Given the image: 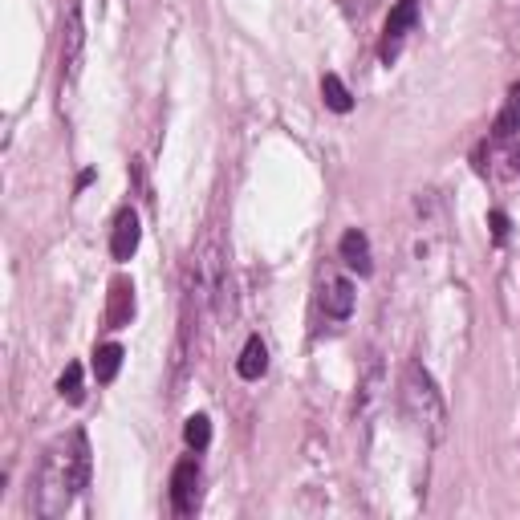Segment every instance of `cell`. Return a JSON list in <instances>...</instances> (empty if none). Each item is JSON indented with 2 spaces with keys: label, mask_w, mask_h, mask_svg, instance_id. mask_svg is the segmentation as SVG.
I'll use <instances>...</instances> for the list:
<instances>
[{
  "label": "cell",
  "mask_w": 520,
  "mask_h": 520,
  "mask_svg": "<svg viewBox=\"0 0 520 520\" xmlns=\"http://www.w3.org/2000/svg\"><path fill=\"white\" fill-rule=\"evenodd\" d=\"M321 309H325V317L346 321L354 313V285L346 277H325L321 281Z\"/></svg>",
  "instance_id": "obj_8"
},
{
  "label": "cell",
  "mask_w": 520,
  "mask_h": 520,
  "mask_svg": "<svg viewBox=\"0 0 520 520\" xmlns=\"http://www.w3.org/2000/svg\"><path fill=\"white\" fill-rule=\"evenodd\" d=\"M57 395L65 399V403H82L86 399V390H82V366L78 362H70V366H65V374L57 378Z\"/></svg>",
  "instance_id": "obj_14"
},
{
  "label": "cell",
  "mask_w": 520,
  "mask_h": 520,
  "mask_svg": "<svg viewBox=\"0 0 520 520\" xmlns=\"http://www.w3.org/2000/svg\"><path fill=\"white\" fill-rule=\"evenodd\" d=\"M183 439H187L191 451H204V447L212 443V423H208V415H191V419L183 423Z\"/></svg>",
  "instance_id": "obj_15"
},
{
  "label": "cell",
  "mask_w": 520,
  "mask_h": 520,
  "mask_svg": "<svg viewBox=\"0 0 520 520\" xmlns=\"http://www.w3.org/2000/svg\"><path fill=\"white\" fill-rule=\"evenodd\" d=\"M118 370H122V346H118V342L98 346V350H94V378H98V382H114Z\"/></svg>",
  "instance_id": "obj_12"
},
{
  "label": "cell",
  "mask_w": 520,
  "mask_h": 520,
  "mask_svg": "<svg viewBox=\"0 0 520 520\" xmlns=\"http://www.w3.org/2000/svg\"><path fill=\"white\" fill-rule=\"evenodd\" d=\"M492 232H496V240L508 236V220H504V212H492Z\"/></svg>",
  "instance_id": "obj_17"
},
{
  "label": "cell",
  "mask_w": 520,
  "mask_h": 520,
  "mask_svg": "<svg viewBox=\"0 0 520 520\" xmlns=\"http://www.w3.org/2000/svg\"><path fill=\"white\" fill-rule=\"evenodd\" d=\"M512 171H516V175H520V147H516V151H512Z\"/></svg>",
  "instance_id": "obj_18"
},
{
  "label": "cell",
  "mask_w": 520,
  "mask_h": 520,
  "mask_svg": "<svg viewBox=\"0 0 520 520\" xmlns=\"http://www.w3.org/2000/svg\"><path fill=\"white\" fill-rule=\"evenodd\" d=\"M82 45H86V25H82V5H70L61 25V82H74L78 61H82Z\"/></svg>",
  "instance_id": "obj_5"
},
{
  "label": "cell",
  "mask_w": 520,
  "mask_h": 520,
  "mask_svg": "<svg viewBox=\"0 0 520 520\" xmlns=\"http://www.w3.org/2000/svg\"><path fill=\"white\" fill-rule=\"evenodd\" d=\"M338 256H342V265L354 269L358 277H366L374 269V256H370V240L362 228H350L342 240H338Z\"/></svg>",
  "instance_id": "obj_9"
},
{
  "label": "cell",
  "mask_w": 520,
  "mask_h": 520,
  "mask_svg": "<svg viewBox=\"0 0 520 520\" xmlns=\"http://www.w3.org/2000/svg\"><path fill=\"white\" fill-rule=\"evenodd\" d=\"M321 98H325V106H330L334 114H350L354 110V94L346 90V82L338 74H325L321 78Z\"/></svg>",
  "instance_id": "obj_11"
},
{
  "label": "cell",
  "mask_w": 520,
  "mask_h": 520,
  "mask_svg": "<svg viewBox=\"0 0 520 520\" xmlns=\"http://www.w3.org/2000/svg\"><path fill=\"white\" fill-rule=\"evenodd\" d=\"M374 5H378V0H342V9H346V17H354V21H358V17H366V13L374 9Z\"/></svg>",
  "instance_id": "obj_16"
},
{
  "label": "cell",
  "mask_w": 520,
  "mask_h": 520,
  "mask_svg": "<svg viewBox=\"0 0 520 520\" xmlns=\"http://www.w3.org/2000/svg\"><path fill=\"white\" fill-rule=\"evenodd\" d=\"M200 484H204V476H200V460H195V455H187V460L175 464V472H171V504H175L179 516H191L195 508H200Z\"/></svg>",
  "instance_id": "obj_3"
},
{
  "label": "cell",
  "mask_w": 520,
  "mask_h": 520,
  "mask_svg": "<svg viewBox=\"0 0 520 520\" xmlns=\"http://www.w3.org/2000/svg\"><path fill=\"white\" fill-rule=\"evenodd\" d=\"M139 240H143V228H139V212L135 208H122L114 216V228H110V256L118 260H130L139 252Z\"/></svg>",
  "instance_id": "obj_6"
},
{
  "label": "cell",
  "mask_w": 520,
  "mask_h": 520,
  "mask_svg": "<svg viewBox=\"0 0 520 520\" xmlns=\"http://www.w3.org/2000/svg\"><path fill=\"white\" fill-rule=\"evenodd\" d=\"M265 370H269V346L252 334V338L244 342L240 358H236V374H240L244 382H256V378H265Z\"/></svg>",
  "instance_id": "obj_10"
},
{
  "label": "cell",
  "mask_w": 520,
  "mask_h": 520,
  "mask_svg": "<svg viewBox=\"0 0 520 520\" xmlns=\"http://www.w3.org/2000/svg\"><path fill=\"white\" fill-rule=\"evenodd\" d=\"M516 130H520V82L508 90V102H504V110L496 118V139H512Z\"/></svg>",
  "instance_id": "obj_13"
},
{
  "label": "cell",
  "mask_w": 520,
  "mask_h": 520,
  "mask_svg": "<svg viewBox=\"0 0 520 520\" xmlns=\"http://www.w3.org/2000/svg\"><path fill=\"white\" fill-rule=\"evenodd\" d=\"M90 484V439L86 431H70L65 439H57L37 472V512L45 520L61 516L74 504V496Z\"/></svg>",
  "instance_id": "obj_1"
},
{
  "label": "cell",
  "mask_w": 520,
  "mask_h": 520,
  "mask_svg": "<svg viewBox=\"0 0 520 520\" xmlns=\"http://www.w3.org/2000/svg\"><path fill=\"white\" fill-rule=\"evenodd\" d=\"M130 317H135V285H130V277H114L106 293V325L122 330V325H130Z\"/></svg>",
  "instance_id": "obj_7"
},
{
  "label": "cell",
  "mask_w": 520,
  "mask_h": 520,
  "mask_svg": "<svg viewBox=\"0 0 520 520\" xmlns=\"http://www.w3.org/2000/svg\"><path fill=\"white\" fill-rule=\"evenodd\" d=\"M399 407L431 443L443 439V431H447V403L439 395L435 378L423 370V362H407L403 366V374H399Z\"/></svg>",
  "instance_id": "obj_2"
},
{
  "label": "cell",
  "mask_w": 520,
  "mask_h": 520,
  "mask_svg": "<svg viewBox=\"0 0 520 520\" xmlns=\"http://www.w3.org/2000/svg\"><path fill=\"white\" fill-rule=\"evenodd\" d=\"M415 21H419V0H399V5L390 9V21H386V29H382V45H378V53H382L386 65L399 57V49H403L407 33L415 29Z\"/></svg>",
  "instance_id": "obj_4"
}]
</instances>
